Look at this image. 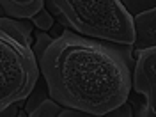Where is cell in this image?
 <instances>
[{
	"instance_id": "30bf717a",
	"label": "cell",
	"mask_w": 156,
	"mask_h": 117,
	"mask_svg": "<svg viewBox=\"0 0 156 117\" xmlns=\"http://www.w3.org/2000/svg\"><path fill=\"white\" fill-rule=\"evenodd\" d=\"M103 117H133V112H131V107L128 103H124L122 107H119L117 110H114V112H110Z\"/></svg>"
},
{
	"instance_id": "5b68a950",
	"label": "cell",
	"mask_w": 156,
	"mask_h": 117,
	"mask_svg": "<svg viewBox=\"0 0 156 117\" xmlns=\"http://www.w3.org/2000/svg\"><path fill=\"white\" fill-rule=\"evenodd\" d=\"M133 23H135L133 50L138 51L149 46H156V7L133 16Z\"/></svg>"
},
{
	"instance_id": "ba28073f",
	"label": "cell",
	"mask_w": 156,
	"mask_h": 117,
	"mask_svg": "<svg viewBox=\"0 0 156 117\" xmlns=\"http://www.w3.org/2000/svg\"><path fill=\"white\" fill-rule=\"evenodd\" d=\"M122 5L128 9V12L131 16H136L144 11H149L156 7V0H121Z\"/></svg>"
},
{
	"instance_id": "3957f363",
	"label": "cell",
	"mask_w": 156,
	"mask_h": 117,
	"mask_svg": "<svg viewBox=\"0 0 156 117\" xmlns=\"http://www.w3.org/2000/svg\"><path fill=\"white\" fill-rule=\"evenodd\" d=\"M66 27L82 36L135 44V23L121 0H44Z\"/></svg>"
},
{
	"instance_id": "8992f818",
	"label": "cell",
	"mask_w": 156,
	"mask_h": 117,
	"mask_svg": "<svg viewBox=\"0 0 156 117\" xmlns=\"http://www.w3.org/2000/svg\"><path fill=\"white\" fill-rule=\"evenodd\" d=\"M44 11V0H0V18L34 20Z\"/></svg>"
},
{
	"instance_id": "277c9868",
	"label": "cell",
	"mask_w": 156,
	"mask_h": 117,
	"mask_svg": "<svg viewBox=\"0 0 156 117\" xmlns=\"http://www.w3.org/2000/svg\"><path fill=\"white\" fill-rule=\"evenodd\" d=\"M133 90L144 96L136 117H156V46L138 50L133 68Z\"/></svg>"
},
{
	"instance_id": "7a4b0ae2",
	"label": "cell",
	"mask_w": 156,
	"mask_h": 117,
	"mask_svg": "<svg viewBox=\"0 0 156 117\" xmlns=\"http://www.w3.org/2000/svg\"><path fill=\"white\" fill-rule=\"evenodd\" d=\"M39 73L30 27L0 18V114L29 98Z\"/></svg>"
},
{
	"instance_id": "9c48e42d",
	"label": "cell",
	"mask_w": 156,
	"mask_h": 117,
	"mask_svg": "<svg viewBox=\"0 0 156 117\" xmlns=\"http://www.w3.org/2000/svg\"><path fill=\"white\" fill-rule=\"evenodd\" d=\"M34 23L37 25L41 30H48L50 27H51V16H50L48 12H41V14H37L36 18H34Z\"/></svg>"
},
{
	"instance_id": "52a82bcc",
	"label": "cell",
	"mask_w": 156,
	"mask_h": 117,
	"mask_svg": "<svg viewBox=\"0 0 156 117\" xmlns=\"http://www.w3.org/2000/svg\"><path fill=\"white\" fill-rule=\"evenodd\" d=\"M29 117H96L87 112H82L76 108H69L64 105H58L57 101L41 99L34 108H29Z\"/></svg>"
},
{
	"instance_id": "6da1fadb",
	"label": "cell",
	"mask_w": 156,
	"mask_h": 117,
	"mask_svg": "<svg viewBox=\"0 0 156 117\" xmlns=\"http://www.w3.org/2000/svg\"><path fill=\"white\" fill-rule=\"evenodd\" d=\"M133 46L64 30L41 44L37 57L48 94L58 105L103 117L133 89Z\"/></svg>"
},
{
	"instance_id": "8fae6325",
	"label": "cell",
	"mask_w": 156,
	"mask_h": 117,
	"mask_svg": "<svg viewBox=\"0 0 156 117\" xmlns=\"http://www.w3.org/2000/svg\"><path fill=\"white\" fill-rule=\"evenodd\" d=\"M18 117H25V115H18Z\"/></svg>"
}]
</instances>
